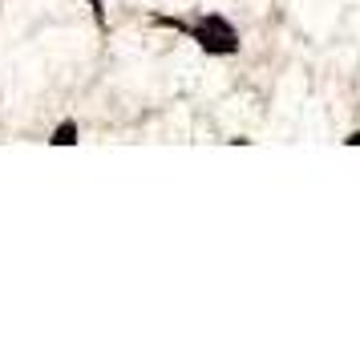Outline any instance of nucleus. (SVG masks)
Listing matches in <instances>:
<instances>
[{
    "instance_id": "obj_1",
    "label": "nucleus",
    "mask_w": 360,
    "mask_h": 348,
    "mask_svg": "<svg viewBox=\"0 0 360 348\" xmlns=\"http://www.w3.org/2000/svg\"><path fill=\"white\" fill-rule=\"evenodd\" d=\"M53 142H57V146H65V142H77V126H73V122H65L61 130L53 134Z\"/></svg>"
}]
</instances>
